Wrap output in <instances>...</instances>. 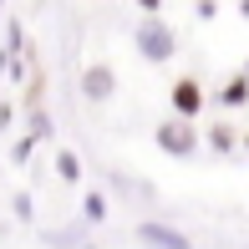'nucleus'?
<instances>
[{
	"label": "nucleus",
	"mask_w": 249,
	"mask_h": 249,
	"mask_svg": "<svg viewBox=\"0 0 249 249\" xmlns=\"http://www.w3.org/2000/svg\"><path fill=\"white\" fill-rule=\"evenodd\" d=\"M132 46H138V56L148 66H168L178 56V31L168 26L163 16H142L138 20V31H132Z\"/></svg>",
	"instance_id": "f257e3e1"
},
{
	"label": "nucleus",
	"mask_w": 249,
	"mask_h": 249,
	"mask_svg": "<svg viewBox=\"0 0 249 249\" xmlns=\"http://www.w3.org/2000/svg\"><path fill=\"white\" fill-rule=\"evenodd\" d=\"M198 142H203L198 127H194V122H183V117H163V122L153 127V148L168 153V158H194Z\"/></svg>",
	"instance_id": "f03ea898"
},
{
	"label": "nucleus",
	"mask_w": 249,
	"mask_h": 249,
	"mask_svg": "<svg viewBox=\"0 0 249 249\" xmlns=\"http://www.w3.org/2000/svg\"><path fill=\"white\" fill-rule=\"evenodd\" d=\"M168 107H173V117L194 122L198 112L209 107V92H203V82H198V76H178V82L168 87Z\"/></svg>",
	"instance_id": "7ed1b4c3"
},
{
	"label": "nucleus",
	"mask_w": 249,
	"mask_h": 249,
	"mask_svg": "<svg viewBox=\"0 0 249 249\" xmlns=\"http://www.w3.org/2000/svg\"><path fill=\"white\" fill-rule=\"evenodd\" d=\"M112 92H117V71H112V61H87L82 66V97L92 102V107H102V102H112Z\"/></svg>",
	"instance_id": "20e7f679"
},
{
	"label": "nucleus",
	"mask_w": 249,
	"mask_h": 249,
	"mask_svg": "<svg viewBox=\"0 0 249 249\" xmlns=\"http://www.w3.org/2000/svg\"><path fill=\"white\" fill-rule=\"evenodd\" d=\"M213 102H219L224 112H239V107H249V76H244V71H234L229 82H224L219 92H213Z\"/></svg>",
	"instance_id": "39448f33"
},
{
	"label": "nucleus",
	"mask_w": 249,
	"mask_h": 249,
	"mask_svg": "<svg viewBox=\"0 0 249 249\" xmlns=\"http://www.w3.org/2000/svg\"><path fill=\"white\" fill-rule=\"evenodd\" d=\"M234 148H239V127H234V122H209V153L229 158Z\"/></svg>",
	"instance_id": "423d86ee"
},
{
	"label": "nucleus",
	"mask_w": 249,
	"mask_h": 249,
	"mask_svg": "<svg viewBox=\"0 0 249 249\" xmlns=\"http://www.w3.org/2000/svg\"><path fill=\"white\" fill-rule=\"evenodd\" d=\"M142 244H153V249H194L178 229H163V224H142Z\"/></svg>",
	"instance_id": "0eeeda50"
},
{
	"label": "nucleus",
	"mask_w": 249,
	"mask_h": 249,
	"mask_svg": "<svg viewBox=\"0 0 249 249\" xmlns=\"http://www.w3.org/2000/svg\"><path fill=\"white\" fill-rule=\"evenodd\" d=\"M56 178H61V183H82V158H76L71 148L56 153Z\"/></svg>",
	"instance_id": "6e6552de"
},
{
	"label": "nucleus",
	"mask_w": 249,
	"mask_h": 249,
	"mask_svg": "<svg viewBox=\"0 0 249 249\" xmlns=\"http://www.w3.org/2000/svg\"><path fill=\"white\" fill-rule=\"evenodd\" d=\"M82 213H87V224H102V219H107V198H102L97 188H92V194L82 198Z\"/></svg>",
	"instance_id": "1a4fd4ad"
},
{
	"label": "nucleus",
	"mask_w": 249,
	"mask_h": 249,
	"mask_svg": "<svg viewBox=\"0 0 249 249\" xmlns=\"http://www.w3.org/2000/svg\"><path fill=\"white\" fill-rule=\"evenodd\" d=\"M194 16H198V20H213V16H219V0H198Z\"/></svg>",
	"instance_id": "9d476101"
},
{
	"label": "nucleus",
	"mask_w": 249,
	"mask_h": 249,
	"mask_svg": "<svg viewBox=\"0 0 249 249\" xmlns=\"http://www.w3.org/2000/svg\"><path fill=\"white\" fill-rule=\"evenodd\" d=\"M16 219H31V194H16Z\"/></svg>",
	"instance_id": "9b49d317"
},
{
	"label": "nucleus",
	"mask_w": 249,
	"mask_h": 249,
	"mask_svg": "<svg viewBox=\"0 0 249 249\" xmlns=\"http://www.w3.org/2000/svg\"><path fill=\"white\" fill-rule=\"evenodd\" d=\"M142 5V16H158V5H163V0H138Z\"/></svg>",
	"instance_id": "f8f14e48"
},
{
	"label": "nucleus",
	"mask_w": 249,
	"mask_h": 249,
	"mask_svg": "<svg viewBox=\"0 0 249 249\" xmlns=\"http://www.w3.org/2000/svg\"><path fill=\"white\" fill-rule=\"evenodd\" d=\"M239 16H244V20H249V0H239Z\"/></svg>",
	"instance_id": "ddd939ff"
},
{
	"label": "nucleus",
	"mask_w": 249,
	"mask_h": 249,
	"mask_svg": "<svg viewBox=\"0 0 249 249\" xmlns=\"http://www.w3.org/2000/svg\"><path fill=\"white\" fill-rule=\"evenodd\" d=\"M239 148H244V153H249V132H239Z\"/></svg>",
	"instance_id": "4468645a"
},
{
	"label": "nucleus",
	"mask_w": 249,
	"mask_h": 249,
	"mask_svg": "<svg viewBox=\"0 0 249 249\" xmlns=\"http://www.w3.org/2000/svg\"><path fill=\"white\" fill-rule=\"evenodd\" d=\"M239 71H244V76H249V61H244V66H239Z\"/></svg>",
	"instance_id": "2eb2a0df"
}]
</instances>
